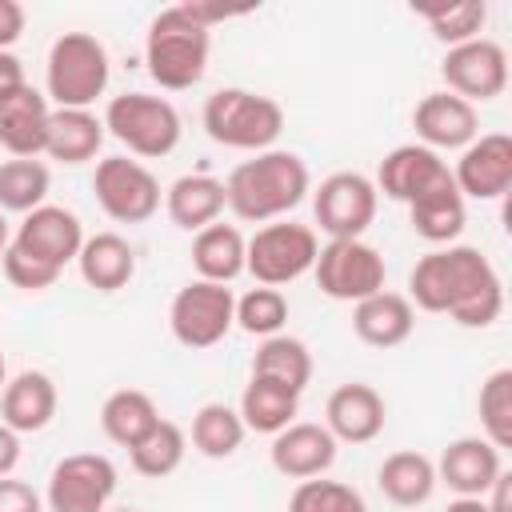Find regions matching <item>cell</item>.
Returning <instances> with one entry per match:
<instances>
[{"mask_svg": "<svg viewBox=\"0 0 512 512\" xmlns=\"http://www.w3.org/2000/svg\"><path fill=\"white\" fill-rule=\"evenodd\" d=\"M236 324V296L228 284H212V280H188L172 304H168V328L176 336V344L200 352L220 344Z\"/></svg>", "mask_w": 512, "mask_h": 512, "instance_id": "ba28073f", "label": "cell"}, {"mask_svg": "<svg viewBox=\"0 0 512 512\" xmlns=\"http://www.w3.org/2000/svg\"><path fill=\"white\" fill-rule=\"evenodd\" d=\"M208 52H212V28L188 16L184 4L164 8L144 36V64L148 76L164 92H184L204 80L208 72Z\"/></svg>", "mask_w": 512, "mask_h": 512, "instance_id": "3957f363", "label": "cell"}, {"mask_svg": "<svg viewBox=\"0 0 512 512\" xmlns=\"http://www.w3.org/2000/svg\"><path fill=\"white\" fill-rule=\"evenodd\" d=\"M104 512H136V508H104Z\"/></svg>", "mask_w": 512, "mask_h": 512, "instance_id": "681fc988", "label": "cell"}, {"mask_svg": "<svg viewBox=\"0 0 512 512\" xmlns=\"http://www.w3.org/2000/svg\"><path fill=\"white\" fill-rule=\"evenodd\" d=\"M48 96L36 92L28 80L0 92V148L20 160H36L48 140Z\"/></svg>", "mask_w": 512, "mask_h": 512, "instance_id": "ac0fdd59", "label": "cell"}, {"mask_svg": "<svg viewBox=\"0 0 512 512\" xmlns=\"http://www.w3.org/2000/svg\"><path fill=\"white\" fill-rule=\"evenodd\" d=\"M440 76H444V92L468 100V104H484V100H496L504 88H508V52L488 40V36H476L468 44H456L444 52L440 60Z\"/></svg>", "mask_w": 512, "mask_h": 512, "instance_id": "4fadbf2b", "label": "cell"}, {"mask_svg": "<svg viewBox=\"0 0 512 512\" xmlns=\"http://www.w3.org/2000/svg\"><path fill=\"white\" fill-rule=\"evenodd\" d=\"M268 460L288 480H312V476H324L336 464V440L324 424L292 420L288 428H280L272 436Z\"/></svg>", "mask_w": 512, "mask_h": 512, "instance_id": "ffe728a7", "label": "cell"}, {"mask_svg": "<svg viewBox=\"0 0 512 512\" xmlns=\"http://www.w3.org/2000/svg\"><path fill=\"white\" fill-rule=\"evenodd\" d=\"M240 420L248 432H264V436H276L280 428H288L300 412V392L276 384V380H264V376H252L240 392Z\"/></svg>", "mask_w": 512, "mask_h": 512, "instance_id": "f1b7e54d", "label": "cell"}, {"mask_svg": "<svg viewBox=\"0 0 512 512\" xmlns=\"http://www.w3.org/2000/svg\"><path fill=\"white\" fill-rule=\"evenodd\" d=\"M24 4H16V0H0V52H12V44L20 40V32H24Z\"/></svg>", "mask_w": 512, "mask_h": 512, "instance_id": "b9f144b4", "label": "cell"}, {"mask_svg": "<svg viewBox=\"0 0 512 512\" xmlns=\"http://www.w3.org/2000/svg\"><path fill=\"white\" fill-rule=\"evenodd\" d=\"M112 492L116 464L104 452H72L52 468L44 504L48 512H104Z\"/></svg>", "mask_w": 512, "mask_h": 512, "instance_id": "7c38bea8", "label": "cell"}, {"mask_svg": "<svg viewBox=\"0 0 512 512\" xmlns=\"http://www.w3.org/2000/svg\"><path fill=\"white\" fill-rule=\"evenodd\" d=\"M92 192L116 224H144L160 212V180L128 156H104L92 172Z\"/></svg>", "mask_w": 512, "mask_h": 512, "instance_id": "30bf717a", "label": "cell"}, {"mask_svg": "<svg viewBox=\"0 0 512 512\" xmlns=\"http://www.w3.org/2000/svg\"><path fill=\"white\" fill-rule=\"evenodd\" d=\"M432 24V36L448 48L468 44L480 36L484 20H488V4L484 0H460V4H440V8H424L420 12Z\"/></svg>", "mask_w": 512, "mask_h": 512, "instance_id": "74e56055", "label": "cell"}, {"mask_svg": "<svg viewBox=\"0 0 512 512\" xmlns=\"http://www.w3.org/2000/svg\"><path fill=\"white\" fill-rule=\"evenodd\" d=\"M0 512H44V500L32 484L0 476Z\"/></svg>", "mask_w": 512, "mask_h": 512, "instance_id": "60d3db41", "label": "cell"}, {"mask_svg": "<svg viewBox=\"0 0 512 512\" xmlns=\"http://www.w3.org/2000/svg\"><path fill=\"white\" fill-rule=\"evenodd\" d=\"M376 192H384L388 200H400V204H412L420 200L424 192L440 188V184H452V168L448 160H440V152L424 148V144H400L392 148L380 168H376Z\"/></svg>", "mask_w": 512, "mask_h": 512, "instance_id": "2e32d148", "label": "cell"}, {"mask_svg": "<svg viewBox=\"0 0 512 512\" xmlns=\"http://www.w3.org/2000/svg\"><path fill=\"white\" fill-rule=\"evenodd\" d=\"M0 264H4L8 284L24 288V292H44V288H52V284L60 280V268H52V264H44V260H36V256H28V252H20L12 240H8V248H4V256H0Z\"/></svg>", "mask_w": 512, "mask_h": 512, "instance_id": "ab89813d", "label": "cell"}, {"mask_svg": "<svg viewBox=\"0 0 512 512\" xmlns=\"http://www.w3.org/2000/svg\"><path fill=\"white\" fill-rule=\"evenodd\" d=\"M20 464V436L0 424V476H12V468Z\"/></svg>", "mask_w": 512, "mask_h": 512, "instance_id": "ee69618b", "label": "cell"}, {"mask_svg": "<svg viewBox=\"0 0 512 512\" xmlns=\"http://www.w3.org/2000/svg\"><path fill=\"white\" fill-rule=\"evenodd\" d=\"M316 252H320L316 228L296 220H272L256 228V236L244 244V272H252L256 284L264 288H280L312 272Z\"/></svg>", "mask_w": 512, "mask_h": 512, "instance_id": "52a82bcc", "label": "cell"}, {"mask_svg": "<svg viewBox=\"0 0 512 512\" xmlns=\"http://www.w3.org/2000/svg\"><path fill=\"white\" fill-rule=\"evenodd\" d=\"M500 472V448H492L484 436H460L440 452L436 484H448L456 496H484Z\"/></svg>", "mask_w": 512, "mask_h": 512, "instance_id": "44dd1931", "label": "cell"}, {"mask_svg": "<svg viewBox=\"0 0 512 512\" xmlns=\"http://www.w3.org/2000/svg\"><path fill=\"white\" fill-rule=\"evenodd\" d=\"M4 384H8V364H4V352H0V392H4Z\"/></svg>", "mask_w": 512, "mask_h": 512, "instance_id": "c3c4849f", "label": "cell"}, {"mask_svg": "<svg viewBox=\"0 0 512 512\" xmlns=\"http://www.w3.org/2000/svg\"><path fill=\"white\" fill-rule=\"evenodd\" d=\"M244 236L236 224H208L196 232L192 240V268L200 272L196 280H212V284H232L244 272Z\"/></svg>", "mask_w": 512, "mask_h": 512, "instance_id": "83f0119b", "label": "cell"}, {"mask_svg": "<svg viewBox=\"0 0 512 512\" xmlns=\"http://www.w3.org/2000/svg\"><path fill=\"white\" fill-rule=\"evenodd\" d=\"M376 184L364 172H332L312 196L316 224L328 240H360L376 220Z\"/></svg>", "mask_w": 512, "mask_h": 512, "instance_id": "8fae6325", "label": "cell"}, {"mask_svg": "<svg viewBox=\"0 0 512 512\" xmlns=\"http://www.w3.org/2000/svg\"><path fill=\"white\" fill-rule=\"evenodd\" d=\"M244 432H248V428H244L240 412L228 408V404H220V400L200 404V412L192 416V444H196V452L208 456V460L232 456V452L244 444Z\"/></svg>", "mask_w": 512, "mask_h": 512, "instance_id": "836d02e7", "label": "cell"}, {"mask_svg": "<svg viewBox=\"0 0 512 512\" xmlns=\"http://www.w3.org/2000/svg\"><path fill=\"white\" fill-rule=\"evenodd\" d=\"M204 132L240 152H268L284 132V108L248 88H220L204 100Z\"/></svg>", "mask_w": 512, "mask_h": 512, "instance_id": "277c9868", "label": "cell"}, {"mask_svg": "<svg viewBox=\"0 0 512 512\" xmlns=\"http://www.w3.org/2000/svg\"><path fill=\"white\" fill-rule=\"evenodd\" d=\"M104 132L116 136L132 156L160 160L180 144V112L164 96L148 92H120L104 108Z\"/></svg>", "mask_w": 512, "mask_h": 512, "instance_id": "8992f818", "label": "cell"}, {"mask_svg": "<svg viewBox=\"0 0 512 512\" xmlns=\"http://www.w3.org/2000/svg\"><path fill=\"white\" fill-rule=\"evenodd\" d=\"M108 48L92 32H64L48 48L44 84L56 108H92L108 88Z\"/></svg>", "mask_w": 512, "mask_h": 512, "instance_id": "5b68a950", "label": "cell"}, {"mask_svg": "<svg viewBox=\"0 0 512 512\" xmlns=\"http://www.w3.org/2000/svg\"><path fill=\"white\" fill-rule=\"evenodd\" d=\"M164 208H168V220H172L176 228L200 232V228L216 224L220 212L228 208V200H224V180L204 176V172H188V176H180V180L168 184Z\"/></svg>", "mask_w": 512, "mask_h": 512, "instance_id": "cb8c5ba5", "label": "cell"}, {"mask_svg": "<svg viewBox=\"0 0 512 512\" xmlns=\"http://www.w3.org/2000/svg\"><path fill=\"white\" fill-rule=\"evenodd\" d=\"M284 320H288V300H284L280 288H264L260 284V288H252V292H244L236 300V324L248 336L268 340V336H276L284 328Z\"/></svg>", "mask_w": 512, "mask_h": 512, "instance_id": "f35d334b", "label": "cell"}, {"mask_svg": "<svg viewBox=\"0 0 512 512\" xmlns=\"http://www.w3.org/2000/svg\"><path fill=\"white\" fill-rule=\"evenodd\" d=\"M416 328V308L404 292H376L352 308V332L368 348H396L412 336Z\"/></svg>", "mask_w": 512, "mask_h": 512, "instance_id": "603a6c76", "label": "cell"}, {"mask_svg": "<svg viewBox=\"0 0 512 512\" xmlns=\"http://www.w3.org/2000/svg\"><path fill=\"white\" fill-rule=\"evenodd\" d=\"M312 276H316L324 296L344 300V304H360V300L384 292L388 268H384V256L364 240H328L316 252Z\"/></svg>", "mask_w": 512, "mask_h": 512, "instance_id": "9c48e42d", "label": "cell"}, {"mask_svg": "<svg viewBox=\"0 0 512 512\" xmlns=\"http://www.w3.org/2000/svg\"><path fill=\"white\" fill-rule=\"evenodd\" d=\"M444 512H488V508H484V500H480V496H456Z\"/></svg>", "mask_w": 512, "mask_h": 512, "instance_id": "bcb514c9", "label": "cell"}, {"mask_svg": "<svg viewBox=\"0 0 512 512\" xmlns=\"http://www.w3.org/2000/svg\"><path fill=\"white\" fill-rule=\"evenodd\" d=\"M12 244L20 252H28V256H36V260H44V264H52V268L64 272V264L80 256L84 224H80V216L72 208L40 204V208H32L20 220V228L12 232Z\"/></svg>", "mask_w": 512, "mask_h": 512, "instance_id": "5bb4252c", "label": "cell"}, {"mask_svg": "<svg viewBox=\"0 0 512 512\" xmlns=\"http://www.w3.org/2000/svg\"><path fill=\"white\" fill-rule=\"evenodd\" d=\"M104 120L92 108H52L44 152L60 164H84L104 144Z\"/></svg>", "mask_w": 512, "mask_h": 512, "instance_id": "484cf974", "label": "cell"}, {"mask_svg": "<svg viewBox=\"0 0 512 512\" xmlns=\"http://www.w3.org/2000/svg\"><path fill=\"white\" fill-rule=\"evenodd\" d=\"M308 164L296 152H256L252 160L236 164L224 180V200L228 208L248 220V224H272L288 216L304 196H308Z\"/></svg>", "mask_w": 512, "mask_h": 512, "instance_id": "7a4b0ae2", "label": "cell"}, {"mask_svg": "<svg viewBox=\"0 0 512 512\" xmlns=\"http://www.w3.org/2000/svg\"><path fill=\"white\" fill-rule=\"evenodd\" d=\"M8 240H12V236H8V220H4V212H0V256H4V248H8Z\"/></svg>", "mask_w": 512, "mask_h": 512, "instance_id": "7dc6e473", "label": "cell"}, {"mask_svg": "<svg viewBox=\"0 0 512 512\" xmlns=\"http://www.w3.org/2000/svg\"><path fill=\"white\" fill-rule=\"evenodd\" d=\"M16 84H24V64L16 52H0V92H8Z\"/></svg>", "mask_w": 512, "mask_h": 512, "instance_id": "f6af8a7d", "label": "cell"}, {"mask_svg": "<svg viewBox=\"0 0 512 512\" xmlns=\"http://www.w3.org/2000/svg\"><path fill=\"white\" fill-rule=\"evenodd\" d=\"M48 184H52L48 164H40V160H20V156L4 160V164H0V212H20V216H28L32 208L44 204Z\"/></svg>", "mask_w": 512, "mask_h": 512, "instance_id": "e575fe53", "label": "cell"}, {"mask_svg": "<svg viewBox=\"0 0 512 512\" xmlns=\"http://www.w3.org/2000/svg\"><path fill=\"white\" fill-rule=\"evenodd\" d=\"M76 268H80V276H84L88 288H96V292H120L136 276V252H132V244L120 232H96V236H84L80 256H76Z\"/></svg>", "mask_w": 512, "mask_h": 512, "instance_id": "d4e9b609", "label": "cell"}, {"mask_svg": "<svg viewBox=\"0 0 512 512\" xmlns=\"http://www.w3.org/2000/svg\"><path fill=\"white\" fill-rule=\"evenodd\" d=\"M480 500H484L488 512H512V472H500Z\"/></svg>", "mask_w": 512, "mask_h": 512, "instance_id": "7bdbcfd3", "label": "cell"}, {"mask_svg": "<svg viewBox=\"0 0 512 512\" xmlns=\"http://www.w3.org/2000/svg\"><path fill=\"white\" fill-rule=\"evenodd\" d=\"M156 424H160V412H156L152 396L140 392V388H116V392L104 400V408H100V428H104V436H108L112 444H120V448H132V444L144 440Z\"/></svg>", "mask_w": 512, "mask_h": 512, "instance_id": "4dcf8cb0", "label": "cell"}, {"mask_svg": "<svg viewBox=\"0 0 512 512\" xmlns=\"http://www.w3.org/2000/svg\"><path fill=\"white\" fill-rule=\"evenodd\" d=\"M412 128H416L420 144L432 152H456V148L464 152L480 136V112H476V104H468L452 92H428L412 112Z\"/></svg>", "mask_w": 512, "mask_h": 512, "instance_id": "e0dca14e", "label": "cell"}, {"mask_svg": "<svg viewBox=\"0 0 512 512\" xmlns=\"http://www.w3.org/2000/svg\"><path fill=\"white\" fill-rule=\"evenodd\" d=\"M384 420H388L384 396L364 380L332 388V396L324 404V428L332 432L336 444L340 440L344 444H368V440H376L384 432Z\"/></svg>", "mask_w": 512, "mask_h": 512, "instance_id": "d6986e66", "label": "cell"}, {"mask_svg": "<svg viewBox=\"0 0 512 512\" xmlns=\"http://www.w3.org/2000/svg\"><path fill=\"white\" fill-rule=\"evenodd\" d=\"M184 452H188L184 428L172 424V420H160L144 440H136V444L128 448V460H132V468H136L140 476L164 480V476H172V472L184 464Z\"/></svg>", "mask_w": 512, "mask_h": 512, "instance_id": "d6a6232c", "label": "cell"}, {"mask_svg": "<svg viewBox=\"0 0 512 512\" xmlns=\"http://www.w3.org/2000/svg\"><path fill=\"white\" fill-rule=\"evenodd\" d=\"M476 412H480L484 440L500 452L512 448V368L488 372V380L480 384V396H476Z\"/></svg>", "mask_w": 512, "mask_h": 512, "instance_id": "d590c367", "label": "cell"}, {"mask_svg": "<svg viewBox=\"0 0 512 512\" xmlns=\"http://www.w3.org/2000/svg\"><path fill=\"white\" fill-rule=\"evenodd\" d=\"M408 220H412V232L420 240H428V244H452L464 232V220H468L464 196H460L456 180L424 192L420 200H412L408 204Z\"/></svg>", "mask_w": 512, "mask_h": 512, "instance_id": "f546056e", "label": "cell"}, {"mask_svg": "<svg viewBox=\"0 0 512 512\" xmlns=\"http://www.w3.org/2000/svg\"><path fill=\"white\" fill-rule=\"evenodd\" d=\"M56 404H60V396H56L52 376L28 368V372L12 376L0 392V424H8L16 436L20 432H40V428L52 424Z\"/></svg>", "mask_w": 512, "mask_h": 512, "instance_id": "7402d4cb", "label": "cell"}, {"mask_svg": "<svg viewBox=\"0 0 512 512\" xmlns=\"http://www.w3.org/2000/svg\"><path fill=\"white\" fill-rule=\"evenodd\" d=\"M452 180L460 196L472 200H500L512 188V136L508 132H480L456 160Z\"/></svg>", "mask_w": 512, "mask_h": 512, "instance_id": "9a60e30c", "label": "cell"}, {"mask_svg": "<svg viewBox=\"0 0 512 512\" xmlns=\"http://www.w3.org/2000/svg\"><path fill=\"white\" fill-rule=\"evenodd\" d=\"M408 300L424 312H448L460 328H488L504 312V284L480 248L448 244L412 264Z\"/></svg>", "mask_w": 512, "mask_h": 512, "instance_id": "6da1fadb", "label": "cell"}, {"mask_svg": "<svg viewBox=\"0 0 512 512\" xmlns=\"http://www.w3.org/2000/svg\"><path fill=\"white\" fill-rule=\"evenodd\" d=\"M376 488L396 504V508H416L436 492V464L424 452H392L376 468Z\"/></svg>", "mask_w": 512, "mask_h": 512, "instance_id": "4316f807", "label": "cell"}, {"mask_svg": "<svg viewBox=\"0 0 512 512\" xmlns=\"http://www.w3.org/2000/svg\"><path fill=\"white\" fill-rule=\"evenodd\" d=\"M288 512H368V508H364V496L352 484L312 476V480H300L292 488Z\"/></svg>", "mask_w": 512, "mask_h": 512, "instance_id": "8d00e7d4", "label": "cell"}, {"mask_svg": "<svg viewBox=\"0 0 512 512\" xmlns=\"http://www.w3.org/2000/svg\"><path fill=\"white\" fill-rule=\"evenodd\" d=\"M252 376H264V380H276L292 392H304L312 380V352L304 340L276 332V336L260 340V348L252 356Z\"/></svg>", "mask_w": 512, "mask_h": 512, "instance_id": "1f68e13d", "label": "cell"}]
</instances>
